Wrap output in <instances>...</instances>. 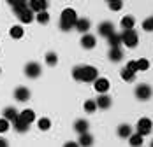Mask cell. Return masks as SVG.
Segmentation results:
<instances>
[{"label":"cell","instance_id":"obj_11","mask_svg":"<svg viewBox=\"0 0 153 147\" xmlns=\"http://www.w3.org/2000/svg\"><path fill=\"white\" fill-rule=\"evenodd\" d=\"M18 18H19V21H21V23H32V21L35 19L33 12H32L28 7H27V9H23V11H19V12H18Z\"/></svg>","mask_w":153,"mask_h":147},{"label":"cell","instance_id":"obj_5","mask_svg":"<svg viewBox=\"0 0 153 147\" xmlns=\"http://www.w3.org/2000/svg\"><path fill=\"white\" fill-rule=\"evenodd\" d=\"M136 98L137 100H150L152 98V88L148 86V84H139L137 88H136Z\"/></svg>","mask_w":153,"mask_h":147},{"label":"cell","instance_id":"obj_30","mask_svg":"<svg viewBox=\"0 0 153 147\" xmlns=\"http://www.w3.org/2000/svg\"><path fill=\"white\" fill-rule=\"evenodd\" d=\"M51 128V121L48 118H42L39 119V130H42V132H46V130H49Z\"/></svg>","mask_w":153,"mask_h":147},{"label":"cell","instance_id":"obj_12","mask_svg":"<svg viewBox=\"0 0 153 147\" xmlns=\"http://www.w3.org/2000/svg\"><path fill=\"white\" fill-rule=\"evenodd\" d=\"M113 32H114V26H113V23H109V21H104V23L99 25V33H100L102 37H109Z\"/></svg>","mask_w":153,"mask_h":147},{"label":"cell","instance_id":"obj_1","mask_svg":"<svg viewBox=\"0 0 153 147\" xmlns=\"http://www.w3.org/2000/svg\"><path fill=\"white\" fill-rule=\"evenodd\" d=\"M72 77L81 82H93L99 77V70L92 65H85V67H74L72 68Z\"/></svg>","mask_w":153,"mask_h":147},{"label":"cell","instance_id":"obj_28","mask_svg":"<svg viewBox=\"0 0 153 147\" xmlns=\"http://www.w3.org/2000/svg\"><path fill=\"white\" fill-rule=\"evenodd\" d=\"M9 33H11L13 39H21V37H23V28H21V26H13Z\"/></svg>","mask_w":153,"mask_h":147},{"label":"cell","instance_id":"obj_36","mask_svg":"<svg viewBox=\"0 0 153 147\" xmlns=\"http://www.w3.org/2000/svg\"><path fill=\"white\" fill-rule=\"evenodd\" d=\"M125 68H127L128 72H132V74H136V72H137V65H136V61H128Z\"/></svg>","mask_w":153,"mask_h":147},{"label":"cell","instance_id":"obj_31","mask_svg":"<svg viewBox=\"0 0 153 147\" xmlns=\"http://www.w3.org/2000/svg\"><path fill=\"white\" fill-rule=\"evenodd\" d=\"M85 110L86 112H95L97 110V103H95V100H86V103H85Z\"/></svg>","mask_w":153,"mask_h":147},{"label":"cell","instance_id":"obj_21","mask_svg":"<svg viewBox=\"0 0 153 147\" xmlns=\"http://www.w3.org/2000/svg\"><path fill=\"white\" fill-rule=\"evenodd\" d=\"M136 25V19L132 16H123L122 18V28L123 30H132Z\"/></svg>","mask_w":153,"mask_h":147},{"label":"cell","instance_id":"obj_8","mask_svg":"<svg viewBox=\"0 0 153 147\" xmlns=\"http://www.w3.org/2000/svg\"><path fill=\"white\" fill-rule=\"evenodd\" d=\"M28 9H30L32 12H41V11H46V9H48V0H30Z\"/></svg>","mask_w":153,"mask_h":147},{"label":"cell","instance_id":"obj_22","mask_svg":"<svg viewBox=\"0 0 153 147\" xmlns=\"http://www.w3.org/2000/svg\"><path fill=\"white\" fill-rule=\"evenodd\" d=\"M107 42H109V46L111 47H120V44H122V37L118 35V33H111L109 37H107Z\"/></svg>","mask_w":153,"mask_h":147},{"label":"cell","instance_id":"obj_40","mask_svg":"<svg viewBox=\"0 0 153 147\" xmlns=\"http://www.w3.org/2000/svg\"><path fill=\"white\" fill-rule=\"evenodd\" d=\"M107 2H118V0H107Z\"/></svg>","mask_w":153,"mask_h":147},{"label":"cell","instance_id":"obj_19","mask_svg":"<svg viewBox=\"0 0 153 147\" xmlns=\"http://www.w3.org/2000/svg\"><path fill=\"white\" fill-rule=\"evenodd\" d=\"M95 103H97V107H100V109H109V107H111V98H109L107 95H100V96L95 100Z\"/></svg>","mask_w":153,"mask_h":147},{"label":"cell","instance_id":"obj_18","mask_svg":"<svg viewBox=\"0 0 153 147\" xmlns=\"http://www.w3.org/2000/svg\"><path fill=\"white\" fill-rule=\"evenodd\" d=\"M107 56H109L111 61H114V63H116V61H120V60L123 58V53H122V49H120V47H111Z\"/></svg>","mask_w":153,"mask_h":147},{"label":"cell","instance_id":"obj_34","mask_svg":"<svg viewBox=\"0 0 153 147\" xmlns=\"http://www.w3.org/2000/svg\"><path fill=\"white\" fill-rule=\"evenodd\" d=\"M122 7H123L122 0H118V2H109V9H111V11H120Z\"/></svg>","mask_w":153,"mask_h":147},{"label":"cell","instance_id":"obj_35","mask_svg":"<svg viewBox=\"0 0 153 147\" xmlns=\"http://www.w3.org/2000/svg\"><path fill=\"white\" fill-rule=\"evenodd\" d=\"M7 130H9V121L2 118L0 119V133H5Z\"/></svg>","mask_w":153,"mask_h":147},{"label":"cell","instance_id":"obj_24","mask_svg":"<svg viewBox=\"0 0 153 147\" xmlns=\"http://www.w3.org/2000/svg\"><path fill=\"white\" fill-rule=\"evenodd\" d=\"M28 126H30V124H27L25 121H21L19 118L14 121V130L16 132H19V133H25L27 130H28Z\"/></svg>","mask_w":153,"mask_h":147},{"label":"cell","instance_id":"obj_38","mask_svg":"<svg viewBox=\"0 0 153 147\" xmlns=\"http://www.w3.org/2000/svg\"><path fill=\"white\" fill-rule=\"evenodd\" d=\"M0 147H7V140H4V138H0Z\"/></svg>","mask_w":153,"mask_h":147},{"label":"cell","instance_id":"obj_9","mask_svg":"<svg viewBox=\"0 0 153 147\" xmlns=\"http://www.w3.org/2000/svg\"><path fill=\"white\" fill-rule=\"evenodd\" d=\"M14 98L18 100V102H27V100L30 98V91H28V88H23V86L16 88V91H14Z\"/></svg>","mask_w":153,"mask_h":147},{"label":"cell","instance_id":"obj_6","mask_svg":"<svg viewBox=\"0 0 153 147\" xmlns=\"http://www.w3.org/2000/svg\"><path fill=\"white\" fill-rule=\"evenodd\" d=\"M152 128H153V123H152V119H148V118H143V119H139L137 121V133L139 135H148V133L152 132Z\"/></svg>","mask_w":153,"mask_h":147},{"label":"cell","instance_id":"obj_16","mask_svg":"<svg viewBox=\"0 0 153 147\" xmlns=\"http://www.w3.org/2000/svg\"><path fill=\"white\" fill-rule=\"evenodd\" d=\"M81 147H90L93 144V137L90 135V133L86 132V133H81L79 135V142H77Z\"/></svg>","mask_w":153,"mask_h":147},{"label":"cell","instance_id":"obj_33","mask_svg":"<svg viewBox=\"0 0 153 147\" xmlns=\"http://www.w3.org/2000/svg\"><path fill=\"white\" fill-rule=\"evenodd\" d=\"M143 28L146 30V32H153V18L144 19V23H143Z\"/></svg>","mask_w":153,"mask_h":147},{"label":"cell","instance_id":"obj_20","mask_svg":"<svg viewBox=\"0 0 153 147\" xmlns=\"http://www.w3.org/2000/svg\"><path fill=\"white\" fill-rule=\"evenodd\" d=\"M132 135V128H130V124H120L118 126V137H122V138H128Z\"/></svg>","mask_w":153,"mask_h":147},{"label":"cell","instance_id":"obj_37","mask_svg":"<svg viewBox=\"0 0 153 147\" xmlns=\"http://www.w3.org/2000/svg\"><path fill=\"white\" fill-rule=\"evenodd\" d=\"M63 147H79V144H76V142H67V144H63Z\"/></svg>","mask_w":153,"mask_h":147},{"label":"cell","instance_id":"obj_10","mask_svg":"<svg viewBox=\"0 0 153 147\" xmlns=\"http://www.w3.org/2000/svg\"><path fill=\"white\" fill-rule=\"evenodd\" d=\"M95 44H97V39H95L93 35L83 33V37H81V46H83L85 49H92V47H95Z\"/></svg>","mask_w":153,"mask_h":147},{"label":"cell","instance_id":"obj_7","mask_svg":"<svg viewBox=\"0 0 153 147\" xmlns=\"http://www.w3.org/2000/svg\"><path fill=\"white\" fill-rule=\"evenodd\" d=\"M93 89H95L97 93L104 95L107 89H109V81H107L106 77H97V79L93 81Z\"/></svg>","mask_w":153,"mask_h":147},{"label":"cell","instance_id":"obj_39","mask_svg":"<svg viewBox=\"0 0 153 147\" xmlns=\"http://www.w3.org/2000/svg\"><path fill=\"white\" fill-rule=\"evenodd\" d=\"M7 2H9L11 5H16V4H18V2H21V0H7Z\"/></svg>","mask_w":153,"mask_h":147},{"label":"cell","instance_id":"obj_29","mask_svg":"<svg viewBox=\"0 0 153 147\" xmlns=\"http://www.w3.org/2000/svg\"><path fill=\"white\" fill-rule=\"evenodd\" d=\"M136 65H137V72L139 70H148L150 68V61L148 60H144V58H141L136 61Z\"/></svg>","mask_w":153,"mask_h":147},{"label":"cell","instance_id":"obj_25","mask_svg":"<svg viewBox=\"0 0 153 147\" xmlns=\"http://www.w3.org/2000/svg\"><path fill=\"white\" fill-rule=\"evenodd\" d=\"M35 19H37V21H39L41 25H46L48 21H49V14H48L46 11H41V12H37Z\"/></svg>","mask_w":153,"mask_h":147},{"label":"cell","instance_id":"obj_3","mask_svg":"<svg viewBox=\"0 0 153 147\" xmlns=\"http://www.w3.org/2000/svg\"><path fill=\"white\" fill-rule=\"evenodd\" d=\"M120 37H122V44L128 46V47H136L137 42H139V37H137V33L134 32V28L132 30H123V33Z\"/></svg>","mask_w":153,"mask_h":147},{"label":"cell","instance_id":"obj_41","mask_svg":"<svg viewBox=\"0 0 153 147\" xmlns=\"http://www.w3.org/2000/svg\"><path fill=\"white\" fill-rule=\"evenodd\" d=\"M150 147H153V142H152V144H150Z\"/></svg>","mask_w":153,"mask_h":147},{"label":"cell","instance_id":"obj_26","mask_svg":"<svg viewBox=\"0 0 153 147\" xmlns=\"http://www.w3.org/2000/svg\"><path fill=\"white\" fill-rule=\"evenodd\" d=\"M46 63L49 67H55L56 63H58V56L55 54V53H48L46 54Z\"/></svg>","mask_w":153,"mask_h":147},{"label":"cell","instance_id":"obj_42","mask_svg":"<svg viewBox=\"0 0 153 147\" xmlns=\"http://www.w3.org/2000/svg\"><path fill=\"white\" fill-rule=\"evenodd\" d=\"M152 132H153V128H152Z\"/></svg>","mask_w":153,"mask_h":147},{"label":"cell","instance_id":"obj_27","mask_svg":"<svg viewBox=\"0 0 153 147\" xmlns=\"http://www.w3.org/2000/svg\"><path fill=\"white\" fill-rule=\"evenodd\" d=\"M120 74H122V79H123V81H127V82H132V81L136 79V74L128 72L127 68H123V70H122Z\"/></svg>","mask_w":153,"mask_h":147},{"label":"cell","instance_id":"obj_15","mask_svg":"<svg viewBox=\"0 0 153 147\" xmlns=\"http://www.w3.org/2000/svg\"><path fill=\"white\" fill-rule=\"evenodd\" d=\"M88 128H90V123H88L86 119H77L76 123H74V130H76L79 135H81V133H86Z\"/></svg>","mask_w":153,"mask_h":147},{"label":"cell","instance_id":"obj_4","mask_svg":"<svg viewBox=\"0 0 153 147\" xmlns=\"http://www.w3.org/2000/svg\"><path fill=\"white\" fill-rule=\"evenodd\" d=\"M41 72H42V68H41V65H39V63H35V61H30V63H27V65H25V75H27V77H30V79L39 77Z\"/></svg>","mask_w":153,"mask_h":147},{"label":"cell","instance_id":"obj_2","mask_svg":"<svg viewBox=\"0 0 153 147\" xmlns=\"http://www.w3.org/2000/svg\"><path fill=\"white\" fill-rule=\"evenodd\" d=\"M77 21V14L74 9H71V7H67V9H63L60 14V28L63 32H69V30H72V26L76 25Z\"/></svg>","mask_w":153,"mask_h":147},{"label":"cell","instance_id":"obj_13","mask_svg":"<svg viewBox=\"0 0 153 147\" xmlns=\"http://www.w3.org/2000/svg\"><path fill=\"white\" fill-rule=\"evenodd\" d=\"M76 30L77 32H81V33H86L88 30H90V19H86V18H77L76 21Z\"/></svg>","mask_w":153,"mask_h":147},{"label":"cell","instance_id":"obj_32","mask_svg":"<svg viewBox=\"0 0 153 147\" xmlns=\"http://www.w3.org/2000/svg\"><path fill=\"white\" fill-rule=\"evenodd\" d=\"M28 7V4H27V0H21V2H18L16 5H13V9H14V12L18 14L19 11H23V9H27Z\"/></svg>","mask_w":153,"mask_h":147},{"label":"cell","instance_id":"obj_23","mask_svg":"<svg viewBox=\"0 0 153 147\" xmlns=\"http://www.w3.org/2000/svg\"><path fill=\"white\" fill-rule=\"evenodd\" d=\"M128 142H130V146L132 147H141L143 146V135H139V133L130 135V137H128Z\"/></svg>","mask_w":153,"mask_h":147},{"label":"cell","instance_id":"obj_14","mask_svg":"<svg viewBox=\"0 0 153 147\" xmlns=\"http://www.w3.org/2000/svg\"><path fill=\"white\" fill-rule=\"evenodd\" d=\"M18 118L21 119V121H25L27 124H30V123H33V119H35V112L30 110V109H25L23 112H19V114H18Z\"/></svg>","mask_w":153,"mask_h":147},{"label":"cell","instance_id":"obj_17","mask_svg":"<svg viewBox=\"0 0 153 147\" xmlns=\"http://www.w3.org/2000/svg\"><path fill=\"white\" fill-rule=\"evenodd\" d=\"M18 114H19V112L16 110L14 107H7V109L4 110V114H2V116H4V119H7V121H13V123H14L16 119H18Z\"/></svg>","mask_w":153,"mask_h":147}]
</instances>
